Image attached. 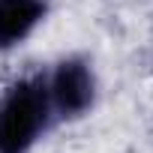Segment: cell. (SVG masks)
I'll return each instance as SVG.
<instances>
[{"label": "cell", "mask_w": 153, "mask_h": 153, "mask_svg": "<svg viewBox=\"0 0 153 153\" xmlns=\"http://www.w3.org/2000/svg\"><path fill=\"white\" fill-rule=\"evenodd\" d=\"M45 78H18L0 96V153H27L51 126Z\"/></svg>", "instance_id": "1"}, {"label": "cell", "mask_w": 153, "mask_h": 153, "mask_svg": "<svg viewBox=\"0 0 153 153\" xmlns=\"http://www.w3.org/2000/svg\"><path fill=\"white\" fill-rule=\"evenodd\" d=\"M48 102L57 120H78L96 102V75L84 57H66L45 78Z\"/></svg>", "instance_id": "2"}, {"label": "cell", "mask_w": 153, "mask_h": 153, "mask_svg": "<svg viewBox=\"0 0 153 153\" xmlns=\"http://www.w3.org/2000/svg\"><path fill=\"white\" fill-rule=\"evenodd\" d=\"M48 15V0H0V51L18 48Z\"/></svg>", "instance_id": "3"}]
</instances>
